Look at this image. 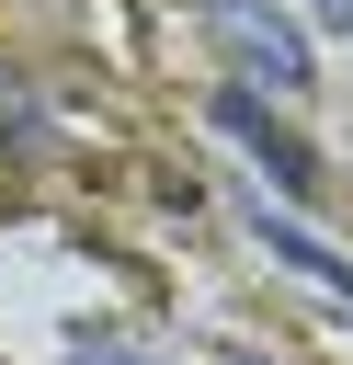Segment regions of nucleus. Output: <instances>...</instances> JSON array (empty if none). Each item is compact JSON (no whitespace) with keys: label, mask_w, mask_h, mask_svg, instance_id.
Masks as SVG:
<instances>
[{"label":"nucleus","mask_w":353,"mask_h":365,"mask_svg":"<svg viewBox=\"0 0 353 365\" xmlns=\"http://www.w3.org/2000/svg\"><path fill=\"white\" fill-rule=\"evenodd\" d=\"M205 34H216V57L239 68V80H273V91H307L319 68H307V34L273 11V0H205Z\"/></svg>","instance_id":"nucleus-1"},{"label":"nucleus","mask_w":353,"mask_h":365,"mask_svg":"<svg viewBox=\"0 0 353 365\" xmlns=\"http://www.w3.org/2000/svg\"><path fill=\"white\" fill-rule=\"evenodd\" d=\"M216 125H228V137H239V148L273 171V194H319V148H307L296 125H273L251 91H216Z\"/></svg>","instance_id":"nucleus-2"},{"label":"nucleus","mask_w":353,"mask_h":365,"mask_svg":"<svg viewBox=\"0 0 353 365\" xmlns=\"http://www.w3.org/2000/svg\"><path fill=\"white\" fill-rule=\"evenodd\" d=\"M262 240H273V262H296V274H307V285H330V297H353V262H342V251H319V240H307V228H285V217H273V205H262Z\"/></svg>","instance_id":"nucleus-3"},{"label":"nucleus","mask_w":353,"mask_h":365,"mask_svg":"<svg viewBox=\"0 0 353 365\" xmlns=\"http://www.w3.org/2000/svg\"><path fill=\"white\" fill-rule=\"evenodd\" d=\"M80 365H148V354H125V342H91V354H80Z\"/></svg>","instance_id":"nucleus-4"},{"label":"nucleus","mask_w":353,"mask_h":365,"mask_svg":"<svg viewBox=\"0 0 353 365\" xmlns=\"http://www.w3.org/2000/svg\"><path fill=\"white\" fill-rule=\"evenodd\" d=\"M307 11H319V23H353V0H307Z\"/></svg>","instance_id":"nucleus-5"}]
</instances>
